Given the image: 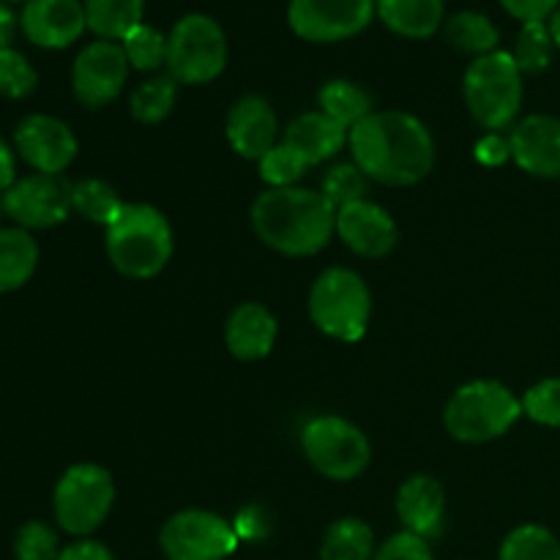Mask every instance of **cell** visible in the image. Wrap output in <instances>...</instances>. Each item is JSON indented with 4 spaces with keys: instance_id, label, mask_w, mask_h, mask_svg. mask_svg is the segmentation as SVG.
<instances>
[{
    "instance_id": "44",
    "label": "cell",
    "mask_w": 560,
    "mask_h": 560,
    "mask_svg": "<svg viewBox=\"0 0 560 560\" xmlns=\"http://www.w3.org/2000/svg\"><path fill=\"white\" fill-rule=\"evenodd\" d=\"M16 33V16L5 0H0V49H9Z\"/></svg>"
},
{
    "instance_id": "4",
    "label": "cell",
    "mask_w": 560,
    "mask_h": 560,
    "mask_svg": "<svg viewBox=\"0 0 560 560\" xmlns=\"http://www.w3.org/2000/svg\"><path fill=\"white\" fill-rule=\"evenodd\" d=\"M523 416V399L498 381H470L459 386L443 410L448 435L459 443H490L503 438Z\"/></svg>"
},
{
    "instance_id": "45",
    "label": "cell",
    "mask_w": 560,
    "mask_h": 560,
    "mask_svg": "<svg viewBox=\"0 0 560 560\" xmlns=\"http://www.w3.org/2000/svg\"><path fill=\"white\" fill-rule=\"evenodd\" d=\"M547 27H550V36L552 42H556V49H560V5L556 9V14L547 20Z\"/></svg>"
},
{
    "instance_id": "37",
    "label": "cell",
    "mask_w": 560,
    "mask_h": 560,
    "mask_svg": "<svg viewBox=\"0 0 560 560\" xmlns=\"http://www.w3.org/2000/svg\"><path fill=\"white\" fill-rule=\"evenodd\" d=\"M523 413L541 427H560V377H547L525 392Z\"/></svg>"
},
{
    "instance_id": "3",
    "label": "cell",
    "mask_w": 560,
    "mask_h": 560,
    "mask_svg": "<svg viewBox=\"0 0 560 560\" xmlns=\"http://www.w3.org/2000/svg\"><path fill=\"white\" fill-rule=\"evenodd\" d=\"M107 255L115 271L129 279H153L173 260L175 238L167 217L145 202H126L107 228Z\"/></svg>"
},
{
    "instance_id": "46",
    "label": "cell",
    "mask_w": 560,
    "mask_h": 560,
    "mask_svg": "<svg viewBox=\"0 0 560 560\" xmlns=\"http://www.w3.org/2000/svg\"><path fill=\"white\" fill-rule=\"evenodd\" d=\"M5 3H20V0H5ZM22 3H27V0H22Z\"/></svg>"
},
{
    "instance_id": "31",
    "label": "cell",
    "mask_w": 560,
    "mask_h": 560,
    "mask_svg": "<svg viewBox=\"0 0 560 560\" xmlns=\"http://www.w3.org/2000/svg\"><path fill=\"white\" fill-rule=\"evenodd\" d=\"M498 560H560V541L545 525H520L503 539Z\"/></svg>"
},
{
    "instance_id": "1",
    "label": "cell",
    "mask_w": 560,
    "mask_h": 560,
    "mask_svg": "<svg viewBox=\"0 0 560 560\" xmlns=\"http://www.w3.org/2000/svg\"><path fill=\"white\" fill-rule=\"evenodd\" d=\"M353 162L383 186H413L435 167V140L416 115L381 109L350 129Z\"/></svg>"
},
{
    "instance_id": "28",
    "label": "cell",
    "mask_w": 560,
    "mask_h": 560,
    "mask_svg": "<svg viewBox=\"0 0 560 560\" xmlns=\"http://www.w3.org/2000/svg\"><path fill=\"white\" fill-rule=\"evenodd\" d=\"M71 208L91 222L109 228L124 213L126 202L120 200L115 186H109L107 180L85 178L71 186Z\"/></svg>"
},
{
    "instance_id": "22",
    "label": "cell",
    "mask_w": 560,
    "mask_h": 560,
    "mask_svg": "<svg viewBox=\"0 0 560 560\" xmlns=\"http://www.w3.org/2000/svg\"><path fill=\"white\" fill-rule=\"evenodd\" d=\"M375 14L397 36L421 42L441 31L446 5L443 0H375Z\"/></svg>"
},
{
    "instance_id": "8",
    "label": "cell",
    "mask_w": 560,
    "mask_h": 560,
    "mask_svg": "<svg viewBox=\"0 0 560 560\" xmlns=\"http://www.w3.org/2000/svg\"><path fill=\"white\" fill-rule=\"evenodd\" d=\"M115 503V485L107 468L96 463L71 465L52 495L55 523L71 536H91L102 528Z\"/></svg>"
},
{
    "instance_id": "12",
    "label": "cell",
    "mask_w": 560,
    "mask_h": 560,
    "mask_svg": "<svg viewBox=\"0 0 560 560\" xmlns=\"http://www.w3.org/2000/svg\"><path fill=\"white\" fill-rule=\"evenodd\" d=\"M129 60H126L120 42H104L96 38L80 49L71 66V91L77 102L88 109H102L113 104L124 93L126 77H129Z\"/></svg>"
},
{
    "instance_id": "36",
    "label": "cell",
    "mask_w": 560,
    "mask_h": 560,
    "mask_svg": "<svg viewBox=\"0 0 560 560\" xmlns=\"http://www.w3.org/2000/svg\"><path fill=\"white\" fill-rule=\"evenodd\" d=\"M14 558L16 560H58L60 558L58 534H55L47 523L31 520V523H25L20 530H16Z\"/></svg>"
},
{
    "instance_id": "18",
    "label": "cell",
    "mask_w": 560,
    "mask_h": 560,
    "mask_svg": "<svg viewBox=\"0 0 560 560\" xmlns=\"http://www.w3.org/2000/svg\"><path fill=\"white\" fill-rule=\"evenodd\" d=\"M228 142L238 156L260 162L279 137L277 113L268 104V98L257 96V93H246L238 102L230 107L228 113Z\"/></svg>"
},
{
    "instance_id": "27",
    "label": "cell",
    "mask_w": 560,
    "mask_h": 560,
    "mask_svg": "<svg viewBox=\"0 0 560 560\" xmlns=\"http://www.w3.org/2000/svg\"><path fill=\"white\" fill-rule=\"evenodd\" d=\"M320 560H375V534L359 517L337 520L323 536Z\"/></svg>"
},
{
    "instance_id": "40",
    "label": "cell",
    "mask_w": 560,
    "mask_h": 560,
    "mask_svg": "<svg viewBox=\"0 0 560 560\" xmlns=\"http://www.w3.org/2000/svg\"><path fill=\"white\" fill-rule=\"evenodd\" d=\"M476 162L485 164V167H501L512 159V145H509V137H503L501 131H490V135L481 137L474 148Z\"/></svg>"
},
{
    "instance_id": "42",
    "label": "cell",
    "mask_w": 560,
    "mask_h": 560,
    "mask_svg": "<svg viewBox=\"0 0 560 560\" xmlns=\"http://www.w3.org/2000/svg\"><path fill=\"white\" fill-rule=\"evenodd\" d=\"M58 560H115V558H113V552L102 545V541L80 539V541H74V545L63 547Z\"/></svg>"
},
{
    "instance_id": "5",
    "label": "cell",
    "mask_w": 560,
    "mask_h": 560,
    "mask_svg": "<svg viewBox=\"0 0 560 560\" xmlns=\"http://www.w3.org/2000/svg\"><path fill=\"white\" fill-rule=\"evenodd\" d=\"M465 104L485 129L503 131L514 126L523 107V71L512 52L495 49L470 60L463 77Z\"/></svg>"
},
{
    "instance_id": "2",
    "label": "cell",
    "mask_w": 560,
    "mask_h": 560,
    "mask_svg": "<svg viewBox=\"0 0 560 560\" xmlns=\"http://www.w3.org/2000/svg\"><path fill=\"white\" fill-rule=\"evenodd\" d=\"M252 228L279 255L310 257L326 249L337 233V208L323 191L301 186L266 189L252 202Z\"/></svg>"
},
{
    "instance_id": "30",
    "label": "cell",
    "mask_w": 560,
    "mask_h": 560,
    "mask_svg": "<svg viewBox=\"0 0 560 560\" xmlns=\"http://www.w3.org/2000/svg\"><path fill=\"white\" fill-rule=\"evenodd\" d=\"M552 55H556V42H552L547 22H523L512 49V58L520 71L530 77L545 74L552 63Z\"/></svg>"
},
{
    "instance_id": "16",
    "label": "cell",
    "mask_w": 560,
    "mask_h": 560,
    "mask_svg": "<svg viewBox=\"0 0 560 560\" xmlns=\"http://www.w3.org/2000/svg\"><path fill=\"white\" fill-rule=\"evenodd\" d=\"M512 159L523 173L536 178H560V118L528 115L509 135Z\"/></svg>"
},
{
    "instance_id": "43",
    "label": "cell",
    "mask_w": 560,
    "mask_h": 560,
    "mask_svg": "<svg viewBox=\"0 0 560 560\" xmlns=\"http://www.w3.org/2000/svg\"><path fill=\"white\" fill-rule=\"evenodd\" d=\"M16 184V164H14V151L9 148V142L0 137V195L11 189Z\"/></svg>"
},
{
    "instance_id": "39",
    "label": "cell",
    "mask_w": 560,
    "mask_h": 560,
    "mask_svg": "<svg viewBox=\"0 0 560 560\" xmlns=\"http://www.w3.org/2000/svg\"><path fill=\"white\" fill-rule=\"evenodd\" d=\"M498 3L520 22H547L556 14L560 0H498Z\"/></svg>"
},
{
    "instance_id": "6",
    "label": "cell",
    "mask_w": 560,
    "mask_h": 560,
    "mask_svg": "<svg viewBox=\"0 0 560 560\" xmlns=\"http://www.w3.org/2000/svg\"><path fill=\"white\" fill-rule=\"evenodd\" d=\"M372 315V295L364 279L350 268H328L310 290V317L337 342L364 339Z\"/></svg>"
},
{
    "instance_id": "9",
    "label": "cell",
    "mask_w": 560,
    "mask_h": 560,
    "mask_svg": "<svg viewBox=\"0 0 560 560\" xmlns=\"http://www.w3.org/2000/svg\"><path fill=\"white\" fill-rule=\"evenodd\" d=\"M301 448L312 468L331 481H353L370 468V438L342 416H317L301 432Z\"/></svg>"
},
{
    "instance_id": "7",
    "label": "cell",
    "mask_w": 560,
    "mask_h": 560,
    "mask_svg": "<svg viewBox=\"0 0 560 560\" xmlns=\"http://www.w3.org/2000/svg\"><path fill=\"white\" fill-rule=\"evenodd\" d=\"M228 66V36L213 16L191 11L167 33V71L180 85H208Z\"/></svg>"
},
{
    "instance_id": "25",
    "label": "cell",
    "mask_w": 560,
    "mask_h": 560,
    "mask_svg": "<svg viewBox=\"0 0 560 560\" xmlns=\"http://www.w3.org/2000/svg\"><path fill=\"white\" fill-rule=\"evenodd\" d=\"M443 36L452 44L457 52L474 55V58H481V55L495 52L498 44H501V31L495 27V22L490 20L481 11H457V14L448 16L443 22Z\"/></svg>"
},
{
    "instance_id": "34",
    "label": "cell",
    "mask_w": 560,
    "mask_h": 560,
    "mask_svg": "<svg viewBox=\"0 0 560 560\" xmlns=\"http://www.w3.org/2000/svg\"><path fill=\"white\" fill-rule=\"evenodd\" d=\"M257 164H260V178L266 180L271 189H288V186H295L304 178L306 170H310V162L284 140L277 142V145H273Z\"/></svg>"
},
{
    "instance_id": "17",
    "label": "cell",
    "mask_w": 560,
    "mask_h": 560,
    "mask_svg": "<svg viewBox=\"0 0 560 560\" xmlns=\"http://www.w3.org/2000/svg\"><path fill=\"white\" fill-rule=\"evenodd\" d=\"M337 233L345 246L366 260H381L397 246V224L392 213L372 200L350 202L337 211Z\"/></svg>"
},
{
    "instance_id": "26",
    "label": "cell",
    "mask_w": 560,
    "mask_h": 560,
    "mask_svg": "<svg viewBox=\"0 0 560 560\" xmlns=\"http://www.w3.org/2000/svg\"><path fill=\"white\" fill-rule=\"evenodd\" d=\"M317 102H320V113H326L328 118L337 120L348 131L375 113L370 93L350 80L326 82L317 93Z\"/></svg>"
},
{
    "instance_id": "29",
    "label": "cell",
    "mask_w": 560,
    "mask_h": 560,
    "mask_svg": "<svg viewBox=\"0 0 560 560\" xmlns=\"http://www.w3.org/2000/svg\"><path fill=\"white\" fill-rule=\"evenodd\" d=\"M175 98H178V82L170 74H159L131 91L129 109L131 115H135V120L153 126L162 124V120L173 113Z\"/></svg>"
},
{
    "instance_id": "11",
    "label": "cell",
    "mask_w": 560,
    "mask_h": 560,
    "mask_svg": "<svg viewBox=\"0 0 560 560\" xmlns=\"http://www.w3.org/2000/svg\"><path fill=\"white\" fill-rule=\"evenodd\" d=\"M375 16V0H290L288 5L290 31L312 44L355 38Z\"/></svg>"
},
{
    "instance_id": "24",
    "label": "cell",
    "mask_w": 560,
    "mask_h": 560,
    "mask_svg": "<svg viewBox=\"0 0 560 560\" xmlns=\"http://www.w3.org/2000/svg\"><path fill=\"white\" fill-rule=\"evenodd\" d=\"M88 31L104 42H124L126 33L142 25L145 0H82Z\"/></svg>"
},
{
    "instance_id": "32",
    "label": "cell",
    "mask_w": 560,
    "mask_h": 560,
    "mask_svg": "<svg viewBox=\"0 0 560 560\" xmlns=\"http://www.w3.org/2000/svg\"><path fill=\"white\" fill-rule=\"evenodd\" d=\"M120 47H124L131 69L137 71H156L167 66V36L159 27L148 25V22L126 33Z\"/></svg>"
},
{
    "instance_id": "33",
    "label": "cell",
    "mask_w": 560,
    "mask_h": 560,
    "mask_svg": "<svg viewBox=\"0 0 560 560\" xmlns=\"http://www.w3.org/2000/svg\"><path fill=\"white\" fill-rule=\"evenodd\" d=\"M323 195L331 202L334 208H345L350 202L370 200V178L361 173V167L355 162L334 164L326 175H323Z\"/></svg>"
},
{
    "instance_id": "21",
    "label": "cell",
    "mask_w": 560,
    "mask_h": 560,
    "mask_svg": "<svg viewBox=\"0 0 560 560\" xmlns=\"http://www.w3.org/2000/svg\"><path fill=\"white\" fill-rule=\"evenodd\" d=\"M350 131L345 126H339L337 120L328 118L326 113H304L293 120V124L284 129V142L293 145L301 156L310 162V167L315 164L328 162V159L337 156L345 145H348Z\"/></svg>"
},
{
    "instance_id": "23",
    "label": "cell",
    "mask_w": 560,
    "mask_h": 560,
    "mask_svg": "<svg viewBox=\"0 0 560 560\" xmlns=\"http://www.w3.org/2000/svg\"><path fill=\"white\" fill-rule=\"evenodd\" d=\"M38 266V244L27 230H0V293L31 282Z\"/></svg>"
},
{
    "instance_id": "20",
    "label": "cell",
    "mask_w": 560,
    "mask_h": 560,
    "mask_svg": "<svg viewBox=\"0 0 560 560\" xmlns=\"http://www.w3.org/2000/svg\"><path fill=\"white\" fill-rule=\"evenodd\" d=\"M277 317L262 304H241L224 326V342L238 361H260L277 345Z\"/></svg>"
},
{
    "instance_id": "10",
    "label": "cell",
    "mask_w": 560,
    "mask_h": 560,
    "mask_svg": "<svg viewBox=\"0 0 560 560\" xmlns=\"http://www.w3.org/2000/svg\"><path fill=\"white\" fill-rule=\"evenodd\" d=\"M233 523L206 509H186L162 525L159 545L170 560H224L238 550Z\"/></svg>"
},
{
    "instance_id": "19",
    "label": "cell",
    "mask_w": 560,
    "mask_h": 560,
    "mask_svg": "<svg viewBox=\"0 0 560 560\" xmlns=\"http://www.w3.org/2000/svg\"><path fill=\"white\" fill-rule=\"evenodd\" d=\"M397 517L410 534L427 541L435 539L446 520V492L441 481L427 474L410 476L397 492Z\"/></svg>"
},
{
    "instance_id": "15",
    "label": "cell",
    "mask_w": 560,
    "mask_h": 560,
    "mask_svg": "<svg viewBox=\"0 0 560 560\" xmlns=\"http://www.w3.org/2000/svg\"><path fill=\"white\" fill-rule=\"evenodd\" d=\"M27 42L42 49H66L88 31L82 0H27L20 14Z\"/></svg>"
},
{
    "instance_id": "35",
    "label": "cell",
    "mask_w": 560,
    "mask_h": 560,
    "mask_svg": "<svg viewBox=\"0 0 560 560\" xmlns=\"http://www.w3.org/2000/svg\"><path fill=\"white\" fill-rule=\"evenodd\" d=\"M38 85V74L31 60L16 49H0V96L27 98Z\"/></svg>"
},
{
    "instance_id": "41",
    "label": "cell",
    "mask_w": 560,
    "mask_h": 560,
    "mask_svg": "<svg viewBox=\"0 0 560 560\" xmlns=\"http://www.w3.org/2000/svg\"><path fill=\"white\" fill-rule=\"evenodd\" d=\"M233 528H235V534H238V539H244V541L262 539V536L268 534L266 509H262V506H246L244 512L235 517Z\"/></svg>"
},
{
    "instance_id": "13",
    "label": "cell",
    "mask_w": 560,
    "mask_h": 560,
    "mask_svg": "<svg viewBox=\"0 0 560 560\" xmlns=\"http://www.w3.org/2000/svg\"><path fill=\"white\" fill-rule=\"evenodd\" d=\"M3 208L22 230L58 228L74 211L71 186H66L58 175H25L5 191Z\"/></svg>"
},
{
    "instance_id": "14",
    "label": "cell",
    "mask_w": 560,
    "mask_h": 560,
    "mask_svg": "<svg viewBox=\"0 0 560 560\" xmlns=\"http://www.w3.org/2000/svg\"><path fill=\"white\" fill-rule=\"evenodd\" d=\"M14 145L20 156L44 175H60L77 159L74 131L52 115H27L16 126Z\"/></svg>"
},
{
    "instance_id": "38",
    "label": "cell",
    "mask_w": 560,
    "mask_h": 560,
    "mask_svg": "<svg viewBox=\"0 0 560 560\" xmlns=\"http://www.w3.org/2000/svg\"><path fill=\"white\" fill-rule=\"evenodd\" d=\"M375 560H435V556H432L430 541L410 534V530H402V534H394L392 539L383 541L381 550L375 552Z\"/></svg>"
}]
</instances>
